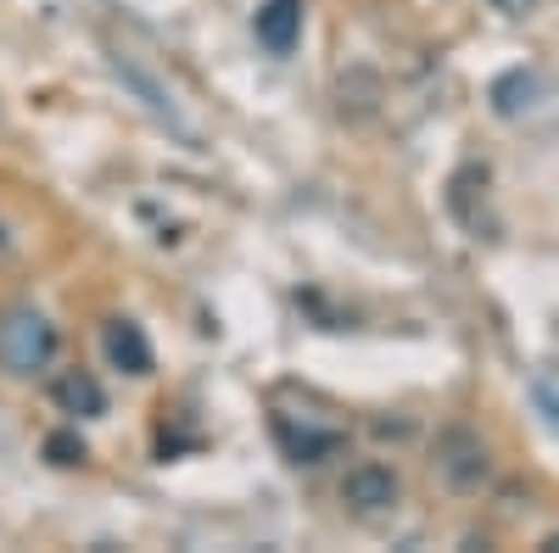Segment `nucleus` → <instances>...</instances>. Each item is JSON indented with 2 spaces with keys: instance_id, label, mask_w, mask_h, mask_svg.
Instances as JSON below:
<instances>
[{
  "instance_id": "4",
  "label": "nucleus",
  "mask_w": 559,
  "mask_h": 553,
  "mask_svg": "<svg viewBox=\"0 0 559 553\" xmlns=\"http://www.w3.org/2000/svg\"><path fill=\"white\" fill-rule=\"evenodd\" d=\"M274 442L292 465H324V458L347 453V425H313V420H292V413H274Z\"/></svg>"
},
{
  "instance_id": "3",
  "label": "nucleus",
  "mask_w": 559,
  "mask_h": 553,
  "mask_svg": "<svg viewBox=\"0 0 559 553\" xmlns=\"http://www.w3.org/2000/svg\"><path fill=\"white\" fill-rule=\"evenodd\" d=\"M437 476H442L453 492H481L487 476H492L487 442H481L471 425H448V431L437 436Z\"/></svg>"
},
{
  "instance_id": "1",
  "label": "nucleus",
  "mask_w": 559,
  "mask_h": 553,
  "mask_svg": "<svg viewBox=\"0 0 559 553\" xmlns=\"http://www.w3.org/2000/svg\"><path fill=\"white\" fill-rule=\"evenodd\" d=\"M62 358V330L34 302H12L0 313V369L12 381H45Z\"/></svg>"
},
{
  "instance_id": "5",
  "label": "nucleus",
  "mask_w": 559,
  "mask_h": 553,
  "mask_svg": "<svg viewBox=\"0 0 559 553\" xmlns=\"http://www.w3.org/2000/svg\"><path fill=\"white\" fill-rule=\"evenodd\" d=\"M102 347H107V363L118 369V375H129V381H146L157 369V352H152L146 330H140L134 318H107V325H102Z\"/></svg>"
},
{
  "instance_id": "2",
  "label": "nucleus",
  "mask_w": 559,
  "mask_h": 553,
  "mask_svg": "<svg viewBox=\"0 0 559 553\" xmlns=\"http://www.w3.org/2000/svg\"><path fill=\"white\" fill-rule=\"evenodd\" d=\"M397 503H403V476L392 465H381V458H364V465H353L342 476V509L358 520H381Z\"/></svg>"
},
{
  "instance_id": "10",
  "label": "nucleus",
  "mask_w": 559,
  "mask_h": 553,
  "mask_svg": "<svg viewBox=\"0 0 559 553\" xmlns=\"http://www.w3.org/2000/svg\"><path fill=\"white\" fill-rule=\"evenodd\" d=\"M492 12H503V17H532L537 12V0H487Z\"/></svg>"
},
{
  "instance_id": "7",
  "label": "nucleus",
  "mask_w": 559,
  "mask_h": 553,
  "mask_svg": "<svg viewBox=\"0 0 559 553\" xmlns=\"http://www.w3.org/2000/svg\"><path fill=\"white\" fill-rule=\"evenodd\" d=\"M252 28H258V45L269 57H292L302 39V0H263Z\"/></svg>"
},
{
  "instance_id": "6",
  "label": "nucleus",
  "mask_w": 559,
  "mask_h": 553,
  "mask_svg": "<svg viewBox=\"0 0 559 553\" xmlns=\"http://www.w3.org/2000/svg\"><path fill=\"white\" fill-rule=\"evenodd\" d=\"M51 402L68 413V420L79 425V420H102L107 413V392H102V381L90 375V369H57V381H51Z\"/></svg>"
},
{
  "instance_id": "11",
  "label": "nucleus",
  "mask_w": 559,
  "mask_h": 553,
  "mask_svg": "<svg viewBox=\"0 0 559 553\" xmlns=\"http://www.w3.org/2000/svg\"><path fill=\"white\" fill-rule=\"evenodd\" d=\"M543 548H554V553H559V531H554V537H548V542H543Z\"/></svg>"
},
{
  "instance_id": "9",
  "label": "nucleus",
  "mask_w": 559,
  "mask_h": 553,
  "mask_svg": "<svg viewBox=\"0 0 559 553\" xmlns=\"http://www.w3.org/2000/svg\"><path fill=\"white\" fill-rule=\"evenodd\" d=\"M23 241H28V236H23V224H17L7 207H0V268H12V263L23 257Z\"/></svg>"
},
{
  "instance_id": "8",
  "label": "nucleus",
  "mask_w": 559,
  "mask_h": 553,
  "mask_svg": "<svg viewBox=\"0 0 559 553\" xmlns=\"http://www.w3.org/2000/svg\"><path fill=\"white\" fill-rule=\"evenodd\" d=\"M45 458L62 465V470H73V465H84V458H90V447H84L79 431H51V436H45Z\"/></svg>"
}]
</instances>
